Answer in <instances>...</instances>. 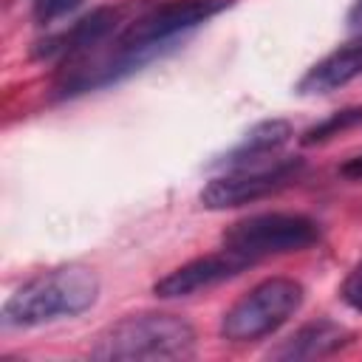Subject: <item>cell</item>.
Returning <instances> with one entry per match:
<instances>
[{
    "instance_id": "1",
    "label": "cell",
    "mask_w": 362,
    "mask_h": 362,
    "mask_svg": "<svg viewBox=\"0 0 362 362\" xmlns=\"http://www.w3.org/2000/svg\"><path fill=\"white\" fill-rule=\"evenodd\" d=\"M99 300V277L93 269L68 263L23 283L0 311L3 328H37L62 317H76Z\"/></svg>"
},
{
    "instance_id": "2",
    "label": "cell",
    "mask_w": 362,
    "mask_h": 362,
    "mask_svg": "<svg viewBox=\"0 0 362 362\" xmlns=\"http://www.w3.org/2000/svg\"><path fill=\"white\" fill-rule=\"evenodd\" d=\"M93 359H192L195 328L178 314H130L107 325L93 348Z\"/></svg>"
},
{
    "instance_id": "3",
    "label": "cell",
    "mask_w": 362,
    "mask_h": 362,
    "mask_svg": "<svg viewBox=\"0 0 362 362\" xmlns=\"http://www.w3.org/2000/svg\"><path fill=\"white\" fill-rule=\"evenodd\" d=\"M303 286L291 277H269L249 288L221 320L226 342H255L286 325L303 305Z\"/></svg>"
},
{
    "instance_id": "4",
    "label": "cell",
    "mask_w": 362,
    "mask_h": 362,
    "mask_svg": "<svg viewBox=\"0 0 362 362\" xmlns=\"http://www.w3.org/2000/svg\"><path fill=\"white\" fill-rule=\"evenodd\" d=\"M320 240V226L300 212H260L226 226L221 243L232 255L257 263L272 255H288L308 249Z\"/></svg>"
},
{
    "instance_id": "5",
    "label": "cell",
    "mask_w": 362,
    "mask_h": 362,
    "mask_svg": "<svg viewBox=\"0 0 362 362\" xmlns=\"http://www.w3.org/2000/svg\"><path fill=\"white\" fill-rule=\"evenodd\" d=\"M303 173L300 158H286L274 164H249L238 170H226L223 175L212 178L201 189V204L206 209H235L243 204H255L272 192H280Z\"/></svg>"
},
{
    "instance_id": "6",
    "label": "cell",
    "mask_w": 362,
    "mask_h": 362,
    "mask_svg": "<svg viewBox=\"0 0 362 362\" xmlns=\"http://www.w3.org/2000/svg\"><path fill=\"white\" fill-rule=\"evenodd\" d=\"M252 263L232 255L229 249H221V252H212V255H204V257H195L178 269H173L167 277H161L153 291L156 297H164V300H173V297H189L201 288H209L215 283H223L240 272H246Z\"/></svg>"
},
{
    "instance_id": "7",
    "label": "cell",
    "mask_w": 362,
    "mask_h": 362,
    "mask_svg": "<svg viewBox=\"0 0 362 362\" xmlns=\"http://www.w3.org/2000/svg\"><path fill=\"white\" fill-rule=\"evenodd\" d=\"M116 20H119L116 8H96V11L85 14L82 20H76L68 31L40 42V48H34V57H40V59L59 57L65 62H76L107 42V37L116 28Z\"/></svg>"
},
{
    "instance_id": "8",
    "label": "cell",
    "mask_w": 362,
    "mask_h": 362,
    "mask_svg": "<svg viewBox=\"0 0 362 362\" xmlns=\"http://www.w3.org/2000/svg\"><path fill=\"white\" fill-rule=\"evenodd\" d=\"M356 76H362V34L342 42L337 51H331L317 65H311L305 71V76L297 82V93L300 96H322V93H331L337 88L354 82Z\"/></svg>"
},
{
    "instance_id": "9",
    "label": "cell",
    "mask_w": 362,
    "mask_h": 362,
    "mask_svg": "<svg viewBox=\"0 0 362 362\" xmlns=\"http://www.w3.org/2000/svg\"><path fill=\"white\" fill-rule=\"evenodd\" d=\"M351 331L334 320H317L308 322L303 328H297L288 339H283V345H277L274 351H269V356L274 359H320L328 356L339 348H345L351 342Z\"/></svg>"
},
{
    "instance_id": "10",
    "label": "cell",
    "mask_w": 362,
    "mask_h": 362,
    "mask_svg": "<svg viewBox=\"0 0 362 362\" xmlns=\"http://www.w3.org/2000/svg\"><path fill=\"white\" fill-rule=\"evenodd\" d=\"M288 139H291V124H288V122H283V119H266V122L255 124V127L240 139V144H235V147L221 158V164H223L226 170L260 164L269 153H277Z\"/></svg>"
},
{
    "instance_id": "11",
    "label": "cell",
    "mask_w": 362,
    "mask_h": 362,
    "mask_svg": "<svg viewBox=\"0 0 362 362\" xmlns=\"http://www.w3.org/2000/svg\"><path fill=\"white\" fill-rule=\"evenodd\" d=\"M359 122H362V107H348V110H339V113L328 116L325 122L314 124L311 130H305L303 144H317V141H325V139H331V136H337V133H342V130H348V127H354V124H359Z\"/></svg>"
},
{
    "instance_id": "12",
    "label": "cell",
    "mask_w": 362,
    "mask_h": 362,
    "mask_svg": "<svg viewBox=\"0 0 362 362\" xmlns=\"http://www.w3.org/2000/svg\"><path fill=\"white\" fill-rule=\"evenodd\" d=\"M82 0H34L31 3V11H34V20L37 23H54L65 14H71Z\"/></svg>"
},
{
    "instance_id": "13",
    "label": "cell",
    "mask_w": 362,
    "mask_h": 362,
    "mask_svg": "<svg viewBox=\"0 0 362 362\" xmlns=\"http://www.w3.org/2000/svg\"><path fill=\"white\" fill-rule=\"evenodd\" d=\"M339 294H342V300H345L354 311L362 314V263H356V266L348 272V277L342 280Z\"/></svg>"
},
{
    "instance_id": "14",
    "label": "cell",
    "mask_w": 362,
    "mask_h": 362,
    "mask_svg": "<svg viewBox=\"0 0 362 362\" xmlns=\"http://www.w3.org/2000/svg\"><path fill=\"white\" fill-rule=\"evenodd\" d=\"M339 173H342L345 178H351V181H362V153L354 156V158H348V161L339 167Z\"/></svg>"
},
{
    "instance_id": "15",
    "label": "cell",
    "mask_w": 362,
    "mask_h": 362,
    "mask_svg": "<svg viewBox=\"0 0 362 362\" xmlns=\"http://www.w3.org/2000/svg\"><path fill=\"white\" fill-rule=\"evenodd\" d=\"M348 23L362 25V0H354V6H351V11H348Z\"/></svg>"
}]
</instances>
